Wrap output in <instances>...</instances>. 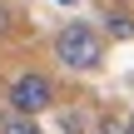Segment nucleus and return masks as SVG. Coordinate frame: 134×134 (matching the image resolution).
Returning <instances> with one entry per match:
<instances>
[{"label": "nucleus", "mask_w": 134, "mask_h": 134, "mask_svg": "<svg viewBox=\"0 0 134 134\" xmlns=\"http://www.w3.org/2000/svg\"><path fill=\"white\" fill-rule=\"evenodd\" d=\"M129 134H134V114H129Z\"/></svg>", "instance_id": "6e6552de"}, {"label": "nucleus", "mask_w": 134, "mask_h": 134, "mask_svg": "<svg viewBox=\"0 0 134 134\" xmlns=\"http://www.w3.org/2000/svg\"><path fill=\"white\" fill-rule=\"evenodd\" d=\"M50 50H55L60 70H70V75H94V70L104 65V55H109V35H104L99 25H90V20H65V25L55 30Z\"/></svg>", "instance_id": "f257e3e1"}, {"label": "nucleus", "mask_w": 134, "mask_h": 134, "mask_svg": "<svg viewBox=\"0 0 134 134\" xmlns=\"http://www.w3.org/2000/svg\"><path fill=\"white\" fill-rule=\"evenodd\" d=\"M55 80L45 75V70H20L10 85H5V104L10 109H20V114H50L55 109Z\"/></svg>", "instance_id": "f03ea898"}, {"label": "nucleus", "mask_w": 134, "mask_h": 134, "mask_svg": "<svg viewBox=\"0 0 134 134\" xmlns=\"http://www.w3.org/2000/svg\"><path fill=\"white\" fill-rule=\"evenodd\" d=\"M5 35H10V10L0 5V40H5Z\"/></svg>", "instance_id": "0eeeda50"}, {"label": "nucleus", "mask_w": 134, "mask_h": 134, "mask_svg": "<svg viewBox=\"0 0 134 134\" xmlns=\"http://www.w3.org/2000/svg\"><path fill=\"white\" fill-rule=\"evenodd\" d=\"M60 129H65V134H85V114H80V109L60 114Z\"/></svg>", "instance_id": "423d86ee"}, {"label": "nucleus", "mask_w": 134, "mask_h": 134, "mask_svg": "<svg viewBox=\"0 0 134 134\" xmlns=\"http://www.w3.org/2000/svg\"><path fill=\"white\" fill-rule=\"evenodd\" d=\"M90 134H129V114H104Z\"/></svg>", "instance_id": "39448f33"}, {"label": "nucleus", "mask_w": 134, "mask_h": 134, "mask_svg": "<svg viewBox=\"0 0 134 134\" xmlns=\"http://www.w3.org/2000/svg\"><path fill=\"white\" fill-rule=\"evenodd\" d=\"M99 20H104L99 30H104L109 40H134V10H129V5H109Z\"/></svg>", "instance_id": "7ed1b4c3"}, {"label": "nucleus", "mask_w": 134, "mask_h": 134, "mask_svg": "<svg viewBox=\"0 0 134 134\" xmlns=\"http://www.w3.org/2000/svg\"><path fill=\"white\" fill-rule=\"evenodd\" d=\"M0 134H45V129L35 124V114H20V109L5 104V114H0Z\"/></svg>", "instance_id": "20e7f679"}]
</instances>
